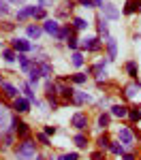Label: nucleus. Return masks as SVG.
I'll return each mask as SVG.
<instances>
[{
    "instance_id": "f257e3e1",
    "label": "nucleus",
    "mask_w": 141,
    "mask_h": 160,
    "mask_svg": "<svg viewBox=\"0 0 141 160\" xmlns=\"http://www.w3.org/2000/svg\"><path fill=\"white\" fill-rule=\"evenodd\" d=\"M15 152H17V158L19 160H30L32 156H34V152H37V143L28 137V139H24L22 143H17Z\"/></svg>"
},
{
    "instance_id": "f03ea898",
    "label": "nucleus",
    "mask_w": 141,
    "mask_h": 160,
    "mask_svg": "<svg viewBox=\"0 0 141 160\" xmlns=\"http://www.w3.org/2000/svg\"><path fill=\"white\" fill-rule=\"evenodd\" d=\"M11 128H13V132L17 137H22V139H28V135H30V128H28V124L26 122H22L17 115L11 120Z\"/></svg>"
},
{
    "instance_id": "7ed1b4c3",
    "label": "nucleus",
    "mask_w": 141,
    "mask_h": 160,
    "mask_svg": "<svg viewBox=\"0 0 141 160\" xmlns=\"http://www.w3.org/2000/svg\"><path fill=\"white\" fill-rule=\"evenodd\" d=\"M101 11H103V17L105 19H118L120 17V11L115 9V4H111V2H103Z\"/></svg>"
},
{
    "instance_id": "20e7f679",
    "label": "nucleus",
    "mask_w": 141,
    "mask_h": 160,
    "mask_svg": "<svg viewBox=\"0 0 141 160\" xmlns=\"http://www.w3.org/2000/svg\"><path fill=\"white\" fill-rule=\"evenodd\" d=\"M58 88V96H62L64 102H73V96H75V90L71 86H64V83H60V86H56Z\"/></svg>"
},
{
    "instance_id": "39448f33",
    "label": "nucleus",
    "mask_w": 141,
    "mask_h": 160,
    "mask_svg": "<svg viewBox=\"0 0 141 160\" xmlns=\"http://www.w3.org/2000/svg\"><path fill=\"white\" fill-rule=\"evenodd\" d=\"M11 49L19 51V53H26V51L32 49V45H30L28 41H24V38H13L11 41Z\"/></svg>"
},
{
    "instance_id": "423d86ee",
    "label": "nucleus",
    "mask_w": 141,
    "mask_h": 160,
    "mask_svg": "<svg viewBox=\"0 0 141 160\" xmlns=\"http://www.w3.org/2000/svg\"><path fill=\"white\" fill-rule=\"evenodd\" d=\"M43 32H47L51 37H56L58 32H60V24L56 22V19H45V24H43Z\"/></svg>"
},
{
    "instance_id": "0eeeda50",
    "label": "nucleus",
    "mask_w": 141,
    "mask_h": 160,
    "mask_svg": "<svg viewBox=\"0 0 141 160\" xmlns=\"http://www.w3.org/2000/svg\"><path fill=\"white\" fill-rule=\"evenodd\" d=\"M71 124L75 126L77 130H86V126H88V118H86V113H75L73 120H71Z\"/></svg>"
},
{
    "instance_id": "6e6552de",
    "label": "nucleus",
    "mask_w": 141,
    "mask_h": 160,
    "mask_svg": "<svg viewBox=\"0 0 141 160\" xmlns=\"http://www.w3.org/2000/svg\"><path fill=\"white\" fill-rule=\"evenodd\" d=\"M28 107H30V100H28V98H19V96H17V98L13 100V109L17 111V113L28 111Z\"/></svg>"
},
{
    "instance_id": "1a4fd4ad",
    "label": "nucleus",
    "mask_w": 141,
    "mask_h": 160,
    "mask_svg": "<svg viewBox=\"0 0 141 160\" xmlns=\"http://www.w3.org/2000/svg\"><path fill=\"white\" fill-rule=\"evenodd\" d=\"M38 77H41V68H38L37 62H32V66L28 68V81H30V83H37Z\"/></svg>"
},
{
    "instance_id": "9d476101",
    "label": "nucleus",
    "mask_w": 141,
    "mask_h": 160,
    "mask_svg": "<svg viewBox=\"0 0 141 160\" xmlns=\"http://www.w3.org/2000/svg\"><path fill=\"white\" fill-rule=\"evenodd\" d=\"M13 141H15V132H13V130H7V132L2 135V141H0L2 145H0V148H2V149L11 148V145H13Z\"/></svg>"
},
{
    "instance_id": "9b49d317",
    "label": "nucleus",
    "mask_w": 141,
    "mask_h": 160,
    "mask_svg": "<svg viewBox=\"0 0 141 160\" xmlns=\"http://www.w3.org/2000/svg\"><path fill=\"white\" fill-rule=\"evenodd\" d=\"M0 88H2V92H4L7 98H17V88L15 86H11V83H0Z\"/></svg>"
},
{
    "instance_id": "f8f14e48",
    "label": "nucleus",
    "mask_w": 141,
    "mask_h": 160,
    "mask_svg": "<svg viewBox=\"0 0 141 160\" xmlns=\"http://www.w3.org/2000/svg\"><path fill=\"white\" fill-rule=\"evenodd\" d=\"M135 11H141V0H128L126 7H124V13L130 15V13H135Z\"/></svg>"
},
{
    "instance_id": "ddd939ff",
    "label": "nucleus",
    "mask_w": 141,
    "mask_h": 160,
    "mask_svg": "<svg viewBox=\"0 0 141 160\" xmlns=\"http://www.w3.org/2000/svg\"><path fill=\"white\" fill-rule=\"evenodd\" d=\"M26 34H28L30 38H38L41 34H43V28L37 26V24H32V26H28V28H26Z\"/></svg>"
},
{
    "instance_id": "4468645a",
    "label": "nucleus",
    "mask_w": 141,
    "mask_h": 160,
    "mask_svg": "<svg viewBox=\"0 0 141 160\" xmlns=\"http://www.w3.org/2000/svg\"><path fill=\"white\" fill-rule=\"evenodd\" d=\"M83 47H86L88 51H96L98 47H101V41H98L96 37H92V38H86V41H83Z\"/></svg>"
},
{
    "instance_id": "2eb2a0df",
    "label": "nucleus",
    "mask_w": 141,
    "mask_h": 160,
    "mask_svg": "<svg viewBox=\"0 0 141 160\" xmlns=\"http://www.w3.org/2000/svg\"><path fill=\"white\" fill-rule=\"evenodd\" d=\"M37 64H38V68H41V75H43V77H51V75H53V68H51V64L47 60L37 62Z\"/></svg>"
},
{
    "instance_id": "dca6fc26",
    "label": "nucleus",
    "mask_w": 141,
    "mask_h": 160,
    "mask_svg": "<svg viewBox=\"0 0 141 160\" xmlns=\"http://www.w3.org/2000/svg\"><path fill=\"white\" fill-rule=\"evenodd\" d=\"M133 132H130V128H122V130H120V141H122V143H124V145H130V143H133Z\"/></svg>"
},
{
    "instance_id": "f3484780",
    "label": "nucleus",
    "mask_w": 141,
    "mask_h": 160,
    "mask_svg": "<svg viewBox=\"0 0 141 160\" xmlns=\"http://www.w3.org/2000/svg\"><path fill=\"white\" fill-rule=\"evenodd\" d=\"M111 115H115V118H126L128 109L124 105H113V107H111Z\"/></svg>"
},
{
    "instance_id": "a211bd4d",
    "label": "nucleus",
    "mask_w": 141,
    "mask_h": 160,
    "mask_svg": "<svg viewBox=\"0 0 141 160\" xmlns=\"http://www.w3.org/2000/svg\"><path fill=\"white\" fill-rule=\"evenodd\" d=\"M17 60H19V64H22V68H24L26 73H28V68L32 66V60H30L26 53H17Z\"/></svg>"
},
{
    "instance_id": "6ab92c4d",
    "label": "nucleus",
    "mask_w": 141,
    "mask_h": 160,
    "mask_svg": "<svg viewBox=\"0 0 141 160\" xmlns=\"http://www.w3.org/2000/svg\"><path fill=\"white\" fill-rule=\"evenodd\" d=\"M45 96H47V98H51V96H58V88L53 86L49 79H47V83H45Z\"/></svg>"
},
{
    "instance_id": "aec40b11",
    "label": "nucleus",
    "mask_w": 141,
    "mask_h": 160,
    "mask_svg": "<svg viewBox=\"0 0 141 160\" xmlns=\"http://www.w3.org/2000/svg\"><path fill=\"white\" fill-rule=\"evenodd\" d=\"M96 143H98V148H101V149H107L109 145H111V141H109V135H107V132H103V135L96 139Z\"/></svg>"
},
{
    "instance_id": "412c9836",
    "label": "nucleus",
    "mask_w": 141,
    "mask_h": 160,
    "mask_svg": "<svg viewBox=\"0 0 141 160\" xmlns=\"http://www.w3.org/2000/svg\"><path fill=\"white\" fill-rule=\"evenodd\" d=\"M126 73L133 77V79H137V75H139V68H137V62H126Z\"/></svg>"
},
{
    "instance_id": "4be33fe9",
    "label": "nucleus",
    "mask_w": 141,
    "mask_h": 160,
    "mask_svg": "<svg viewBox=\"0 0 141 160\" xmlns=\"http://www.w3.org/2000/svg\"><path fill=\"white\" fill-rule=\"evenodd\" d=\"M71 34H73V30H71L68 26H60V32L56 34V38H60V41H64V38H68V37H71Z\"/></svg>"
},
{
    "instance_id": "5701e85b",
    "label": "nucleus",
    "mask_w": 141,
    "mask_h": 160,
    "mask_svg": "<svg viewBox=\"0 0 141 160\" xmlns=\"http://www.w3.org/2000/svg\"><path fill=\"white\" fill-rule=\"evenodd\" d=\"M98 32H101L105 38H109V30H107V19H105V17H98Z\"/></svg>"
},
{
    "instance_id": "b1692460",
    "label": "nucleus",
    "mask_w": 141,
    "mask_h": 160,
    "mask_svg": "<svg viewBox=\"0 0 141 160\" xmlns=\"http://www.w3.org/2000/svg\"><path fill=\"white\" fill-rule=\"evenodd\" d=\"M88 100H90V96H88V94H83V92H77V90H75V96H73V102H75V105L88 102Z\"/></svg>"
},
{
    "instance_id": "393cba45",
    "label": "nucleus",
    "mask_w": 141,
    "mask_h": 160,
    "mask_svg": "<svg viewBox=\"0 0 141 160\" xmlns=\"http://www.w3.org/2000/svg\"><path fill=\"white\" fill-rule=\"evenodd\" d=\"M75 145L77 148H86V145H88V137L83 135V132H77L75 135Z\"/></svg>"
},
{
    "instance_id": "a878e982",
    "label": "nucleus",
    "mask_w": 141,
    "mask_h": 160,
    "mask_svg": "<svg viewBox=\"0 0 141 160\" xmlns=\"http://www.w3.org/2000/svg\"><path fill=\"white\" fill-rule=\"evenodd\" d=\"M109 120H111V115H109V113H101V115H98V128L105 130V128L109 126Z\"/></svg>"
},
{
    "instance_id": "bb28decb",
    "label": "nucleus",
    "mask_w": 141,
    "mask_h": 160,
    "mask_svg": "<svg viewBox=\"0 0 141 160\" xmlns=\"http://www.w3.org/2000/svg\"><path fill=\"white\" fill-rule=\"evenodd\" d=\"M2 58H4L7 62H15L17 60V51L15 49H4L2 51Z\"/></svg>"
},
{
    "instance_id": "cd10ccee",
    "label": "nucleus",
    "mask_w": 141,
    "mask_h": 160,
    "mask_svg": "<svg viewBox=\"0 0 141 160\" xmlns=\"http://www.w3.org/2000/svg\"><path fill=\"white\" fill-rule=\"evenodd\" d=\"M107 49H109V60H113L115 58V41L111 37L107 38Z\"/></svg>"
},
{
    "instance_id": "c85d7f7f",
    "label": "nucleus",
    "mask_w": 141,
    "mask_h": 160,
    "mask_svg": "<svg viewBox=\"0 0 141 160\" xmlns=\"http://www.w3.org/2000/svg\"><path fill=\"white\" fill-rule=\"evenodd\" d=\"M86 19H81V17H75V19H73V28H75V30H86Z\"/></svg>"
},
{
    "instance_id": "c756f323",
    "label": "nucleus",
    "mask_w": 141,
    "mask_h": 160,
    "mask_svg": "<svg viewBox=\"0 0 141 160\" xmlns=\"http://www.w3.org/2000/svg\"><path fill=\"white\" fill-rule=\"evenodd\" d=\"M22 90H24V94H26V98H28V100H34V102H37V98H34V92H32L30 83H26V86L22 88Z\"/></svg>"
},
{
    "instance_id": "7c9ffc66",
    "label": "nucleus",
    "mask_w": 141,
    "mask_h": 160,
    "mask_svg": "<svg viewBox=\"0 0 141 160\" xmlns=\"http://www.w3.org/2000/svg\"><path fill=\"white\" fill-rule=\"evenodd\" d=\"M128 118H130L133 122H139L141 120V111L139 109H128Z\"/></svg>"
},
{
    "instance_id": "2f4dec72",
    "label": "nucleus",
    "mask_w": 141,
    "mask_h": 160,
    "mask_svg": "<svg viewBox=\"0 0 141 160\" xmlns=\"http://www.w3.org/2000/svg\"><path fill=\"white\" fill-rule=\"evenodd\" d=\"M86 79H88V75H83V73L73 75V83H86Z\"/></svg>"
},
{
    "instance_id": "473e14b6",
    "label": "nucleus",
    "mask_w": 141,
    "mask_h": 160,
    "mask_svg": "<svg viewBox=\"0 0 141 160\" xmlns=\"http://www.w3.org/2000/svg\"><path fill=\"white\" fill-rule=\"evenodd\" d=\"M7 124H9V118H7L4 109L0 107V128H7Z\"/></svg>"
},
{
    "instance_id": "72a5a7b5",
    "label": "nucleus",
    "mask_w": 141,
    "mask_h": 160,
    "mask_svg": "<svg viewBox=\"0 0 141 160\" xmlns=\"http://www.w3.org/2000/svg\"><path fill=\"white\" fill-rule=\"evenodd\" d=\"M73 64H75V66H81V64H83V56H81L79 51L73 53Z\"/></svg>"
},
{
    "instance_id": "f704fd0d",
    "label": "nucleus",
    "mask_w": 141,
    "mask_h": 160,
    "mask_svg": "<svg viewBox=\"0 0 141 160\" xmlns=\"http://www.w3.org/2000/svg\"><path fill=\"white\" fill-rule=\"evenodd\" d=\"M109 149H111L113 154H118V156H122V154H124V148H122V145H118V143H111Z\"/></svg>"
},
{
    "instance_id": "c9c22d12",
    "label": "nucleus",
    "mask_w": 141,
    "mask_h": 160,
    "mask_svg": "<svg viewBox=\"0 0 141 160\" xmlns=\"http://www.w3.org/2000/svg\"><path fill=\"white\" fill-rule=\"evenodd\" d=\"M37 139L41 141V143H43V145H49V139H47V135H45V132H38Z\"/></svg>"
},
{
    "instance_id": "e433bc0d",
    "label": "nucleus",
    "mask_w": 141,
    "mask_h": 160,
    "mask_svg": "<svg viewBox=\"0 0 141 160\" xmlns=\"http://www.w3.org/2000/svg\"><path fill=\"white\" fill-rule=\"evenodd\" d=\"M0 28H2V30H7V32H11L13 28H15V24H11V22H2V24H0Z\"/></svg>"
},
{
    "instance_id": "4c0bfd02",
    "label": "nucleus",
    "mask_w": 141,
    "mask_h": 160,
    "mask_svg": "<svg viewBox=\"0 0 141 160\" xmlns=\"http://www.w3.org/2000/svg\"><path fill=\"white\" fill-rule=\"evenodd\" d=\"M66 43H68V47H71V49H77V38L73 37V34L68 37V41H66Z\"/></svg>"
},
{
    "instance_id": "58836bf2",
    "label": "nucleus",
    "mask_w": 141,
    "mask_h": 160,
    "mask_svg": "<svg viewBox=\"0 0 141 160\" xmlns=\"http://www.w3.org/2000/svg\"><path fill=\"white\" fill-rule=\"evenodd\" d=\"M77 158H79L77 154H64V156H60L58 160H77Z\"/></svg>"
},
{
    "instance_id": "ea45409f",
    "label": "nucleus",
    "mask_w": 141,
    "mask_h": 160,
    "mask_svg": "<svg viewBox=\"0 0 141 160\" xmlns=\"http://www.w3.org/2000/svg\"><path fill=\"white\" fill-rule=\"evenodd\" d=\"M0 13H2V15H7V13H9V7H7V2H4V0H0Z\"/></svg>"
},
{
    "instance_id": "a19ab883",
    "label": "nucleus",
    "mask_w": 141,
    "mask_h": 160,
    "mask_svg": "<svg viewBox=\"0 0 141 160\" xmlns=\"http://www.w3.org/2000/svg\"><path fill=\"white\" fill-rule=\"evenodd\" d=\"M81 7H94V0H79Z\"/></svg>"
},
{
    "instance_id": "79ce46f5",
    "label": "nucleus",
    "mask_w": 141,
    "mask_h": 160,
    "mask_svg": "<svg viewBox=\"0 0 141 160\" xmlns=\"http://www.w3.org/2000/svg\"><path fill=\"white\" fill-rule=\"evenodd\" d=\"M45 135H56V126H45Z\"/></svg>"
},
{
    "instance_id": "37998d69",
    "label": "nucleus",
    "mask_w": 141,
    "mask_h": 160,
    "mask_svg": "<svg viewBox=\"0 0 141 160\" xmlns=\"http://www.w3.org/2000/svg\"><path fill=\"white\" fill-rule=\"evenodd\" d=\"M92 160H105V158H103L101 152H94V154H92Z\"/></svg>"
},
{
    "instance_id": "c03bdc74",
    "label": "nucleus",
    "mask_w": 141,
    "mask_h": 160,
    "mask_svg": "<svg viewBox=\"0 0 141 160\" xmlns=\"http://www.w3.org/2000/svg\"><path fill=\"white\" fill-rule=\"evenodd\" d=\"M94 7H98V9H101V7H103V0H94Z\"/></svg>"
},
{
    "instance_id": "a18cd8bd",
    "label": "nucleus",
    "mask_w": 141,
    "mask_h": 160,
    "mask_svg": "<svg viewBox=\"0 0 141 160\" xmlns=\"http://www.w3.org/2000/svg\"><path fill=\"white\" fill-rule=\"evenodd\" d=\"M9 2H13V4H24V0H9Z\"/></svg>"
},
{
    "instance_id": "49530a36",
    "label": "nucleus",
    "mask_w": 141,
    "mask_h": 160,
    "mask_svg": "<svg viewBox=\"0 0 141 160\" xmlns=\"http://www.w3.org/2000/svg\"><path fill=\"white\" fill-rule=\"evenodd\" d=\"M0 79H2V75H0Z\"/></svg>"
}]
</instances>
